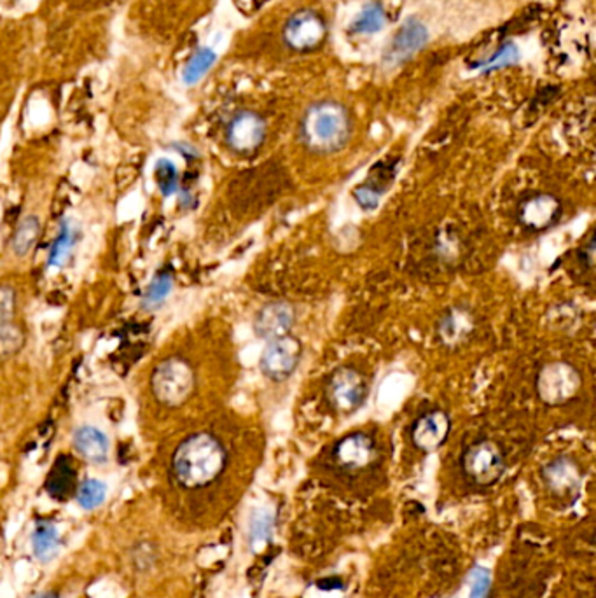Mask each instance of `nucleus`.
<instances>
[{
    "instance_id": "2",
    "label": "nucleus",
    "mask_w": 596,
    "mask_h": 598,
    "mask_svg": "<svg viewBox=\"0 0 596 598\" xmlns=\"http://www.w3.org/2000/svg\"><path fill=\"white\" fill-rule=\"evenodd\" d=\"M351 128L347 107L323 100L304 111L299 123V139L306 150L315 154H334L347 146Z\"/></svg>"
},
{
    "instance_id": "10",
    "label": "nucleus",
    "mask_w": 596,
    "mask_h": 598,
    "mask_svg": "<svg viewBox=\"0 0 596 598\" xmlns=\"http://www.w3.org/2000/svg\"><path fill=\"white\" fill-rule=\"evenodd\" d=\"M562 214V201L549 193H537L518 207V221L530 231H546L560 221Z\"/></svg>"
},
{
    "instance_id": "20",
    "label": "nucleus",
    "mask_w": 596,
    "mask_h": 598,
    "mask_svg": "<svg viewBox=\"0 0 596 598\" xmlns=\"http://www.w3.org/2000/svg\"><path fill=\"white\" fill-rule=\"evenodd\" d=\"M32 549L37 560L48 564L60 553V535L54 525L41 522L32 532Z\"/></svg>"
},
{
    "instance_id": "15",
    "label": "nucleus",
    "mask_w": 596,
    "mask_h": 598,
    "mask_svg": "<svg viewBox=\"0 0 596 598\" xmlns=\"http://www.w3.org/2000/svg\"><path fill=\"white\" fill-rule=\"evenodd\" d=\"M451 432V420L445 411L434 410L427 411L413 424L411 441L417 448L425 453L436 451L447 443Z\"/></svg>"
},
{
    "instance_id": "12",
    "label": "nucleus",
    "mask_w": 596,
    "mask_h": 598,
    "mask_svg": "<svg viewBox=\"0 0 596 598\" xmlns=\"http://www.w3.org/2000/svg\"><path fill=\"white\" fill-rule=\"evenodd\" d=\"M427 41H428L427 26L415 18H409L399 28L392 43L385 51V62L390 67L402 65L409 62L418 51H422Z\"/></svg>"
},
{
    "instance_id": "8",
    "label": "nucleus",
    "mask_w": 596,
    "mask_h": 598,
    "mask_svg": "<svg viewBox=\"0 0 596 598\" xmlns=\"http://www.w3.org/2000/svg\"><path fill=\"white\" fill-rule=\"evenodd\" d=\"M327 35L322 16L312 9L294 13L284 26V41L294 51L317 50Z\"/></svg>"
},
{
    "instance_id": "1",
    "label": "nucleus",
    "mask_w": 596,
    "mask_h": 598,
    "mask_svg": "<svg viewBox=\"0 0 596 598\" xmlns=\"http://www.w3.org/2000/svg\"><path fill=\"white\" fill-rule=\"evenodd\" d=\"M227 453L223 443L208 434L198 432L189 436L175 449V477L184 488H203L214 483L226 469Z\"/></svg>"
},
{
    "instance_id": "25",
    "label": "nucleus",
    "mask_w": 596,
    "mask_h": 598,
    "mask_svg": "<svg viewBox=\"0 0 596 598\" xmlns=\"http://www.w3.org/2000/svg\"><path fill=\"white\" fill-rule=\"evenodd\" d=\"M216 60H217L216 51L210 50V48H201L198 53H195V56L184 67V72H182L184 82L189 86L197 84L199 79L212 69Z\"/></svg>"
},
{
    "instance_id": "17",
    "label": "nucleus",
    "mask_w": 596,
    "mask_h": 598,
    "mask_svg": "<svg viewBox=\"0 0 596 598\" xmlns=\"http://www.w3.org/2000/svg\"><path fill=\"white\" fill-rule=\"evenodd\" d=\"M544 479L554 494L567 496L579 488L581 473L572 458L560 457L544 468Z\"/></svg>"
},
{
    "instance_id": "18",
    "label": "nucleus",
    "mask_w": 596,
    "mask_h": 598,
    "mask_svg": "<svg viewBox=\"0 0 596 598\" xmlns=\"http://www.w3.org/2000/svg\"><path fill=\"white\" fill-rule=\"evenodd\" d=\"M437 331H439L443 343L457 347L471 336L472 331H474V317H472L471 312L466 308H460V306L453 308L441 317Z\"/></svg>"
},
{
    "instance_id": "14",
    "label": "nucleus",
    "mask_w": 596,
    "mask_h": 598,
    "mask_svg": "<svg viewBox=\"0 0 596 598\" xmlns=\"http://www.w3.org/2000/svg\"><path fill=\"white\" fill-rule=\"evenodd\" d=\"M294 324H296L294 306L285 301H274L264 304L257 312L254 319V331L259 338L272 342L280 336L291 334V329Z\"/></svg>"
},
{
    "instance_id": "33",
    "label": "nucleus",
    "mask_w": 596,
    "mask_h": 598,
    "mask_svg": "<svg viewBox=\"0 0 596 598\" xmlns=\"http://www.w3.org/2000/svg\"><path fill=\"white\" fill-rule=\"evenodd\" d=\"M35 598H60L54 592H48V593H43V595H39V597Z\"/></svg>"
},
{
    "instance_id": "16",
    "label": "nucleus",
    "mask_w": 596,
    "mask_h": 598,
    "mask_svg": "<svg viewBox=\"0 0 596 598\" xmlns=\"http://www.w3.org/2000/svg\"><path fill=\"white\" fill-rule=\"evenodd\" d=\"M75 451L91 464H103L109 458V438L93 425L79 427L72 436Z\"/></svg>"
},
{
    "instance_id": "28",
    "label": "nucleus",
    "mask_w": 596,
    "mask_h": 598,
    "mask_svg": "<svg viewBox=\"0 0 596 598\" xmlns=\"http://www.w3.org/2000/svg\"><path fill=\"white\" fill-rule=\"evenodd\" d=\"M518 58H520V51L514 44H504L490 60L479 62L477 65H472V67H483L486 72L488 71H498L502 67L514 65L518 62Z\"/></svg>"
},
{
    "instance_id": "6",
    "label": "nucleus",
    "mask_w": 596,
    "mask_h": 598,
    "mask_svg": "<svg viewBox=\"0 0 596 598\" xmlns=\"http://www.w3.org/2000/svg\"><path fill=\"white\" fill-rule=\"evenodd\" d=\"M462 469L467 479L477 487L495 485L505 471L504 451L492 439H483L466 449Z\"/></svg>"
},
{
    "instance_id": "5",
    "label": "nucleus",
    "mask_w": 596,
    "mask_h": 598,
    "mask_svg": "<svg viewBox=\"0 0 596 598\" xmlns=\"http://www.w3.org/2000/svg\"><path fill=\"white\" fill-rule=\"evenodd\" d=\"M537 396L549 406H563L579 394L582 376L569 362H549L537 374Z\"/></svg>"
},
{
    "instance_id": "9",
    "label": "nucleus",
    "mask_w": 596,
    "mask_h": 598,
    "mask_svg": "<svg viewBox=\"0 0 596 598\" xmlns=\"http://www.w3.org/2000/svg\"><path fill=\"white\" fill-rule=\"evenodd\" d=\"M266 123L254 111L238 112L226 128V142L236 154H254L264 144Z\"/></svg>"
},
{
    "instance_id": "19",
    "label": "nucleus",
    "mask_w": 596,
    "mask_h": 598,
    "mask_svg": "<svg viewBox=\"0 0 596 598\" xmlns=\"http://www.w3.org/2000/svg\"><path fill=\"white\" fill-rule=\"evenodd\" d=\"M77 236L79 231L71 221L62 219L60 227H58V235L54 238V242L51 244L50 256H48V265L53 268H63L74 250L75 244H77Z\"/></svg>"
},
{
    "instance_id": "27",
    "label": "nucleus",
    "mask_w": 596,
    "mask_h": 598,
    "mask_svg": "<svg viewBox=\"0 0 596 598\" xmlns=\"http://www.w3.org/2000/svg\"><path fill=\"white\" fill-rule=\"evenodd\" d=\"M274 530V520L266 513H259L252 518L250 522V545L252 548L257 549L261 545H264Z\"/></svg>"
},
{
    "instance_id": "3",
    "label": "nucleus",
    "mask_w": 596,
    "mask_h": 598,
    "mask_svg": "<svg viewBox=\"0 0 596 598\" xmlns=\"http://www.w3.org/2000/svg\"><path fill=\"white\" fill-rule=\"evenodd\" d=\"M152 394L165 406H180L195 389V371L180 357L163 361L150 378Z\"/></svg>"
},
{
    "instance_id": "11",
    "label": "nucleus",
    "mask_w": 596,
    "mask_h": 598,
    "mask_svg": "<svg viewBox=\"0 0 596 598\" xmlns=\"http://www.w3.org/2000/svg\"><path fill=\"white\" fill-rule=\"evenodd\" d=\"M398 167L399 159H394V161L385 159V161L376 163L370 170L366 180L353 189V193H351L353 199L357 201V205L362 210L371 212L378 208L381 197L389 191V188L392 186V182L398 175Z\"/></svg>"
},
{
    "instance_id": "7",
    "label": "nucleus",
    "mask_w": 596,
    "mask_h": 598,
    "mask_svg": "<svg viewBox=\"0 0 596 598\" xmlns=\"http://www.w3.org/2000/svg\"><path fill=\"white\" fill-rule=\"evenodd\" d=\"M303 359V345L296 336L285 334L268 342L259 359L261 373L272 381H285L296 373Z\"/></svg>"
},
{
    "instance_id": "31",
    "label": "nucleus",
    "mask_w": 596,
    "mask_h": 598,
    "mask_svg": "<svg viewBox=\"0 0 596 598\" xmlns=\"http://www.w3.org/2000/svg\"><path fill=\"white\" fill-rule=\"evenodd\" d=\"M16 308V294L11 287H0V325L11 323Z\"/></svg>"
},
{
    "instance_id": "24",
    "label": "nucleus",
    "mask_w": 596,
    "mask_h": 598,
    "mask_svg": "<svg viewBox=\"0 0 596 598\" xmlns=\"http://www.w3.org/2000/svg\"><path fill=\"white\" fill-rule=\"evenodd\" d=\"M154 182L159 189V193L167 198L174 197L175 193L180 188V178H178V170L174 163L167 158H161L154 165Z\"/></svg>"
},
{
    "instance_id": "4",
    "label": "nucleus",
    "mask_w": 596,
    "mask_h": 598,
    "mask_svg": "<svg viewBox=\"0 0 596 598\" xmlns=\"http://www.w3.org/2000/svg\"><path fill=\"white\" fill-rule=\"evenodd\" d=\"M370 394L368 380L353 368H338L327 380L325 398L329 406L340 415L359 411Z\"/></svg>"
},
{
    "instance_id": "23",
    "label": "nucleus",
    "mask_w": 596,
    "mask_h": 598,
    "mask_svg": "<svg viewBox=\"0 0 596 598\" xmlns=\"http://www.w3.org/2000/svg\"><path fill=\"white\" fill-rule=\"evenodd\" d=\"M172 287H174L172 275L167 274V272L156 275L144 293L142 308H146V310L159 308L165 303V299L168 298V294L172 293Z\"/></svg>"
},
{
    "instance_id": "13",
    "label": "nucleus",
    "mask_w": 596,
    "mask_h": 598,
    "mask_svg": "<svg viewBox=\"0 0 596 598\" xmlns=\"http://www.w3.org/2000/svg\"><path fill=\"white\" fill-rule=\"evenodd\" d=\"M336 462L348 471H360L373 466L378 458V449L371 436L364 432L348 434L334 447Z\"/></svg>"
},
{
    "instance_id": "32",
    "label": "nucleus",
    "mask_w": 596,
    "mask_h": 598,
    "mask_svg": "<svg viewBox=\"0 0 596 598\" xmlns=\"http://www.w3.org/2000/svg\"><path fill=\"white\" fill-rule=\"evenodd\" d=\"M319 588L322 590H334V588H341V581L340 579H325V581H321L319 583Z\"/></svg>"
},
{
    "instance_id": "26",
    "label": "nucleus",
    "mask_w": 596,
    "mask_h": 598,
    "mask_svg": "<svg viewBox=\"0 0 596 598\" xmlns=\"http://www.w3.org/2000/svg\"><path fill=\"white\" fill-rule=\"evenodd\" d=\"M107 498V485L100 479H86L77 490V502L82 509L93 511L100 507Z\"/></svg>"
},
{
    "instance_id": "30",
    "label": "nucleus",
    "mask_w": 596,
    "mask_h": 598,
    "mask_svg": "<svg viewBox=\"0 0 596 598\" xmlns=\"http://www.w3.org/2000/svg\"><path fill=\"white\" fill-rule=\"evenodd\" d=\"M469 583H471L469 597H488L490 588H492V575H490V571L485 569V567H474L471 575H469Z\"/></svg>"
},
{
    "instance_id": "22",
    "label": "nucleus",
    "mask_w": 596,
    "mask_h": 598,
    "mask_svg": "<svg viewBox=\"0 0 596 598\" xmlns=\"http://www.w3.org/2000/svg\"><path fill=\"white\" fill-rule=\"evenodd\" d=\"M39 233H41V225H39L37 217L28 216L16 227V231L11 238V249L16 256L24 257L30 250L34 249V246L39 238Z\"/></svg>"
},
{
    "instance_id": "29",
    "label": "nucleus",
    "mask_w": 596,
    "mask_h": 598,
    "mask_svg": "<svg viewBox=\"0 0 596 598\" xmlns=\"http://www.w3.org/2000/svg\"><path fill=\"white\" fill-rule=\"evenodd\" d=\"M24 345V334L18 327L7 323L0 325V357L13 355Z\"/></svg>"
},
{
    "instance_id": "21",
    "label": "nucleus",
    "mask_w": 596,
    "mask_h": 598,
    "mask_svg": "<svg viewBox=\"0 0 596 598\" xmlns=\"http://www.w3.org/2000/svg\"><path fill=\"white\" fill-rule=\"evenodd\" d=\"M387 24V13L381 7V4L378 2H370L368 5L362 7V11L355 16V20L351 22L350 30L353 34H360V35H371L380 30H383V26Z\"/></svg>"
}]
</instances>
